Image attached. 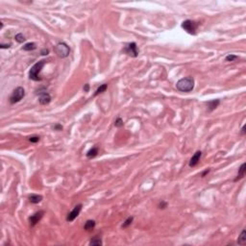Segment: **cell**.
<instances>
[{"mask_svg": "<svg viewBox=\"0 0 246 246\" xmlns=\"http://www.w3.org/2000/svg\"><path fill=\"white\" fill-rule=\"evenodd\" d=\"M133 221H134V216H130V217H128V218L124 221V223H123V224H122V228H124V229H125V228L129 227V226L133 223Z\"/></svg>", "mask_w": 246, "mask_h": 246, "instance_id": "cell-20", "label": "cell"}, {"mask_svg": "<svg viewBox=\"0 0 246 246\" xmlns=\"http://www.w3.org/2000/svg\"><path fill=\"white\" fill-rule=\"evenodd\" d=\"M123 51H124L127 55L134 57V58H137V57L139 56V49H138V46H137L136 42H130V43H128L126 46L124 47Z\"/></svg>", "mask_w": 246, "mask_h": 246, "instance_id": "cell-6", "label": "cell"}, {"mask_svg": "<svg viewBox=\"0 0 246 246\" xmlns=\"http://www.w3.org/2000/svg\"><path fill=\"white\" fill-rule=\"evenodd\" d=\"M44 214V211H37V213H35L33 214V215H31L29 217V224L31 227H34L35 225H37V223H39V221L42 218V216H43Z\"/></svg>", "mask_w": 246, "mask_h": 246, "instance_id": "cell-8", "label": "cell"}, {"mask_svg": "<svg viewBox=\"0 0 246 246\" xmlns=\"http://www.w3.org/2000/svg\"><path fill=\"white\" fill-rule=\"evenodd\" d=\"M46 61L45 60H41L38 63H36L35 65L31 67V69L29 71V78L33 81H41V78L39 77V72L41 71L42 67L45 65Z\"/></svg>", "mask_w": 246, "mask_h": 246, "instance_id": "cell-2", "label": "cell"}, {"mask_svg": "<svg viewBox=\"0 0 246 246\" xmlns=\"http://www.w3.org/2000/svg\"><path fill=\"white\" fill-rule=\"evenodd\" d=\"M37 48L36 43L34 42H28V43H25L23 46H22V49L24 51H33Z\"/></svg>", "mask_w": 246, "mask_h": 246, "instance_id": "cell-18", "label": "cell"}, {"mask_svg": "<svg viewBox=\"0 0 246 246\" xmlns=\"http://www.w3.org/2000/svg\"><path fill=\"white\" fill-rule=\"evenodd\" d=\"M42 200V196L39 195V194H31L29 196V201L33 204H39Z\"/></svg>", "mask_w": 246, "mask_h": 246, "instance_id": "cell-14", "label": "cell"}, {"mask_svg": "<svg viewBox=\"0 0 246 246\" xmlns=\"http://www.w3.org/2000/svg\"><path fill=\"white\" fill-rule=\"evenodd\" d=\"M54 129L57 130V131H62L63 130V126L61 124H56L55 126H54Z\"/></svg>", "mask_w": 246, "mask_h": 246, "instance_id": "cell-26", "label": "cell"}, {"mask_svg": "<svg viewBox=\"0 0 246 246\" xmlns=\"http://www.w3.org/2000/svg\"><path fill=\"white\" fill-rule=\"evenodd\" d=\"M50 101H51V96H50L49 93L46 92V91H42V92H39V102L41 103V105L49 104Z\"/></svg>", "mask_w": 246, "mask_h": 246, "instance_id": "cell-9", "label": "cell"}, {"mask_svg": "<svg viewBox=\"0 0 246 246\" xmlns=\"http://www.w3.org/2000/svg\"><path fill=\"white\" fill-rule=\"evenodd\" d=\"M199 26V23L196 21H193V20H190V19H187V20L183 21L182 23V28L184 29L185 31H187L188 34L190 35H196V31H197V28Z\"/></svg>", "mask_w": 246, "mask_h": 246, "instance_id": "cell-4", "label": "cell"}, {"mask_svg": "<svg viewBox=\"0 0 246 246\" xmlns=\"http://www.w3.org/2000/svg\"><path fill=\"white\" fill-rule=\"evenodd\" d=\"M29 141L31 142H33V143H36V142H38L39 141V137H31V138H29Z\"/></svg>", "mask_w": 246, "mask_h": 246, "instance_id": "cell-25", "label": "cell"}, {"mask_svg": "<svg viewBox=\"0 0 246 246\" xmlns=\"http://www.w3.org/2000/svg\"><path fill=\"white\" fill-rule=\"evenodd\" d=\"M54 51L60 58H67L70 53V48L65 42H59L54 48Z\"/></svg>", "mask_w": 246, "mask_h": 246, "instance_id": "cell-3", "label": "cell"}, {"mask_svg": "<svg viewBox=\"0 0 246 246\" xmlns=\"http://www.w3.org/2000/svg\"><path fill=\"white\" fill-rule=\"evenodd\" d=\"M25 96V90L22 87H18L16 90H14L10 96V103L11 104H16L19 102Z\"/></svg>", "mask_w": 246, "mask_h": 246, "instance_id": "cell-5", "label": "cell"}, {"mask_svg": "<svg viewBox=\"0 0 246 246\" xmlns=\"http://www.w3.org/2000/svg\"><path fill=\"white\" fill-rule=\"evenodd\" d=\"M15 39H16V41H18V42H19V43H22V42L23 41H25V37L22 35L21 33H19V34H16V37H15Z\"/></svg>", "mask_w": 246, "mask_h": 246, "instance_id": "cell-21", "label": "cell"}, {"mask_svg": "<svg viewBox=\"0 0 246 246\" xmlns=\"http://www.w3.org/2000/svg\"><path fill=\"white\" fill-rule=\"evenodd\" d=\"M84 90L86 91V92H88V91L90 90V85H88V84H86L85 87H84Z\"/></svg>", "mask_w": 246, "mask_h": 246, "instance_id": "cell-29", "label": "cell"}, {"mask_svg": "<svg viewBox=\"0 0 246 246\" xmlns=\"http://www.w3.org/2000/svg\"><path fill=\"white\" fill-rule=\"evenodd\" d=\"M241 134H242V135H245V125L242 127V129H241Z\"/></svg>", "mask_w": 246, "mask_h": 246, "instance_id": "cell-31", "label": "cell"}, {"mask_svg": "<svg viewBox=\"0 0 246 246\" xmlns=\"http://www.w3.org/2000/svg\"><path fill=\"white\" fill-rule=\"evenodd\" d=\"M95 224H96L95 221H94V220H92V219L87 220V221H86V223H85V225H84L85 231H88V232L92 231L93 229H94V227H95Z\"/></svg>", "mask_w": 246, "mask_h": 246, "instance_id": "cell-11", "label": "cell"}, {"mask_svg": "<svg viewBox=\"0 0 246 246\" xmlns=\"http://www.w3.org/2000/svg\"><path fill=\"white\" fill-rule=\"evenodd\" d=\"M219 104H220V101L218 99L211 100V101L207 102V105H208V108H209V111H213V110H215V109L218 107Z\"/></svg>", "mask_w": 246, "mask_h": 246, "instance_id": "cell-12", "label": "cell"}, {"mask_svg": "<svg viewBox=\"0 0 246 246\" xmlns=\"http://www.w3.org/2000/svg\"><path fill=\"white\" fill-rule=\"evenodd\" d=\"M177 90L182 92H190L194 88V80L192 77H186L180 79L176 84Z\"/></svg>", "mask_w": 246, "mask_h": 246, "instance_id": "cell-1", "label": "cell"}, {"mask_svg": "<svg viewBox=\"0 0 246 246\" xmlns=\"http://www.w3.org/2000/svg\"><path fill=\"white\" fill-rule=\"evenodd\" d=\"M245 243H246V231H245V229H243L241 234H239V239H237V244L244 245Z\"/></svg>", "mask_w": 246, "mask_h": 246, "instance_id": "cell-16", "label": "cell"}, {"mask_svg": "<svg viewBox=\"0 0 246 246\" xmlns=\"http://www.w3.org/2000/svg\"><path fill=\"white\" fill-rule=\"evenodd\" d=\"M114 126L117 128H120L123 126V120L121 117H117L116 119V121H114Z\"/></svg>", "mask_w": 246, "mask_h": 246, "instance_id": "cell-22", "label": "cell"}, {"mask_svg": "<svg viewBox=\"0 0 246 246\" xmlns=\"http://www.w3.org/2000/svg\"><path fill=\"white\" fill-rule=\"evenodd\" d=\"M97 154H98V147L94 146L92 148H90V149L88 151L87 157L88 159H92V158H95V157L97 156Z\"/></svg>", "mask_w": 246, "mask_h": 246, "instance_id": "cell-15", "label": "cell"}, {"mask_svg": "<svg viewBox=\"0 0 246 246\" xmlns=\"http://www.w3.org/2000/svg\"><path fill=\"white\" fill-rule=\"evenodd\" d=\"M90 246H100L102 245V240L99 236H93L90 241Z\"/></svg>", "mask_w": 246, "mask_h": 246, "instance_id": "cell-17", "label": "cell"}, {"mask_svg": "<svg viewBox=\"0 0 246 246\" xmlns=\"http://www.w3.org/2000/svg\"><path fill=\"white\" fill-rule=\"evenodd\" d=\"M245 165H246L245 164H242L241 165H240V167H239V173H237L236 179L234 180V182H237L239 180L242 179L243 177L245 176Z\"/></svg>", "mask_w": 246, "mask_h": 246, "instance_id": "cell-13", "label": "cell"}, {"mask_svg": "<svg viewBox=\"0 0 246 246\" xmlns=\"http://www.w3.org/2000/svg\"><path fill=\"white\" fill-rule=\"evenodd\" d=\"M107 88H108V85H107V84H103V85H101V86H100V87H99L98 88H97L96 90H95V92H94L93 96H97V95H98V94L102 93V92H104V91H106V90H107Z\"/></svg>", "mask_w": 246, "mask_h": 246, "instance_id": "cell-19", "label": "cell"}, {"mask_svg": "<svg viewBox=\"0 0 246 246\" xmlns=\"http://www.w3.org/2000/svg\"><path fill=\"white\" fill-rule=\"evenodd\" d=\"M48 53H49V50H48V49H43L41 51V55H43V56L48 55Z\"/></svg>", "mask_w": 246, "mask_h": 246, "instance_id": "cell-28", "label": "cell"}, {"mask_svg": "<svg viewBox=\"0 0 246 246\" xmlns=\"http://www.w3.org/2000/svg\"><path fill=\"white\" fill-rule=\"evenodd\" d=\"M210 172V169H206L204 172H203L202 174H201V177H205V175H207V174Z\"/></svg>", "mask_w": 246, "mask_h": 246, "instance_id": "cell-30", "label": "cell"}, {"mask_svg": "<svg viewBox=\"0 0 246 246\" xmlns=\"http://www.w3.org/2000/svg\"><path fill=\"white\" fill-rule=\"evenodd\" d=\"M202 156V152L201 151H196L195 154L192 156V158L190 159V167H194L195 165H197V164L200 162V159H201Z\"/></svg>", "mask_w": 246, "mask_h": 246, "instance_id": "cell-10", "label": "cell"}, {"mask_svg": "<svg viewBox=\"0 0 246 246\" xmlns=\"http://www.w3.org/2000/svg\"><path fill=\"white\" fill-rule=\"evenodd\" d=\"M11 47V43L9 44H1L0 45V48H2V49H7V48H10Z\"/></svg>", "mask_w": 246, "mask_h": 246, "instance_id": "cell-27", "label": "cell"}, {"mask_svg": "<svg viewBox=\"0 0 246 246\" xmlns=\"http://www.w3.org/2000/svg\"><path fill=\"white\" fill-rule=\"evenodd\" d=\"M167 202H165V201H164V200H162L161 202L159 203V209H162V210H164V209H166L167 208Z\"/></svg>", "mask_w": 246, "mask_h": 246, "instance_id": "cell-24", "label": "cell"}, {"mask_svg": "<svg viewBox=\"0 0 246 246\" xmlns=\"http://www.w3.org/2000/svg\"><path fill=\"white\" fill-rule=\"evenodd\" d=\"M82 207H83V205H82V204H78L77 206H75L73 210L71 211L70 213L67 214V222H72L73 220L75 219L76 217L79 215L80 213H81V211H82Z\"/></svg>", "mask_w": 246, "mask_h": 246, "instance_id": "cell-7", "label": "cell"}, {"mask_svg": "<svg viewBox=\"0 0 246 246\" xmlns=\"http://www.w3.org/2000/svg\"><path fill=\"white\" fill-rule=\"evenodd\" d=\"M236 59H239V56L233 55V54H229V55L226 56V58H225V60L227 62H233V61H234V60H236Z\"/></svg>", "mask_w": 246, "mask_h": 246, "instance_id": "cell-23", "label": "cell"}]
</instances>
